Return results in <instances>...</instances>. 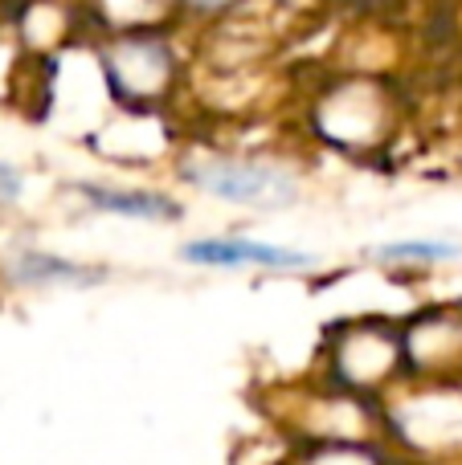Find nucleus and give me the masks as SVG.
<instances>
[{"label":"nucleus","mask_w":462,"mask_h":465,"mask_svg":"<svg viewBox=\"0 0 462 465\" xmlns=\"http://www.w3.org/2000/svg\"><path fill=\"white\" fill-rule=\"evenodd\" d=\"M74 201H82L98 217L139 221V225H176L185 221V204L160 188H136V184H106V180H74L65 184Z\"/></svg>","instance_id":"obj_8"},{"label":"nucleus","mask_w":462,"mask_h":465,"mask_svg":"<svg viewBox=\"0 0 462 465\" xmlns=\"http://www.w3.org/2000/svg\"><path fill=\"white\" fill-rule=\"evenodd\" d=\"M176 180L209 201L246 213H283L303 201V176L275 155L205 147V152L180 155Z\"/></svg>","instance_id":"obj_2"},{"label":"nucleus","mask_w":462,"mask_h":465,"mask_svg":"<svg viewBox=\"0 0 462 465\" xmlns=\"http://www.w3.org/2000/svg\"><path fill=\"white\" fill-rule=\"evenodd\" d=\"M78 8H82V25H86L95 37H103V33L176 25L168 0H78Z\"/></svg>","instance_id":"obj_10"},{"label":"nucleus","mask_w":462,"mask_h":465,"mask_svg":"<svg viewBox=\"0 0 462 465\" xmlns=\"http://www.w3.org/2000/svg\"><path fill=\"white\" fill-rule=\"evenodd\" d=\"M401 371L409 384H450L462 371V319L442 306L401 327Z\"/></svg>","instance_id":"obj_6"},{"label":"nucleus","mask_w":462,"mask_h":465,"mask_svg":"<svg viewBox=\"0 0 462 465\" xmlns=\"http://www.w3.org/2000/svg\"><path fill=\"white\" fill-rule=\"evenodd\" d=\"M381 425L406 450L442 458L462 450V388L450 384H414V392L389 401L381 412Z\"/></svg>","instance_id":"obj_4"},{"label":"nucleus","mask_w":462,"mask_h":465,"mask_svg":"<svg viewBox=\"0 0 462 465\" xmlns=\"http://www.w3.org/2000/svg\"><path fill=\"white\" fill-rule=\"evenodd\" d=\"M286 465H385L373 441H307Z\"/></svg>","instance_id":"obj_12"},{"label":"nucleus","mask_w":462,"mask_h":465,"mask_svg":"<svg viewBox=\"0 0 462 465\" xmlns=\"http://www.w3.org/2000/svg\"><path fill=\"white\" fill-rule=\"evenodd\" d=\"M180 262L201 265V270H266V273H307L319 270V257L307 249L275 245L258 237H193L180 245Z\"/></svg>","instance_id":"obj_7"},{"label":"nucleus","mask_w":462,"mask_h":465,"mask_svg":"<svg viewBox=\"0 0 462 465\" xmlns=\"http://www.w3.org/2000/svg\"><path fill=\"white\" fill-rule=\"evenodd\" d=\"M25 196H29V172L13 160H0V217L21 209Z\"/></svg>","instance_id":"obj_14"},{"label":"nucleus","mask_w":462,"mask_h":465,"mask_svg":"<svg viewBox=\"0 0 462 465\" xmlns=\"http://www.w3.org/2000/svg\"><path fill=\"white\" fill-rule=\"evenodd\" d=\"M458 253H462L458 241L414 237V241H385V245H373V249H368V262L409 270V265H442V262H455Z\"/></svg>","instance_id":"obj_11"},{"label":"nucleus","mask_w":462,"mask_h":465,"mask_svg":"<svg viewBox=\"0 0 462 465\" xmlns=\"http://www.w3.org/2000/svg\"><path fill=\"white\" fill-rule=\"evenodd\" d=\"M176 29L180 25H156L95 37L103 90L123 114H164L185 90L188 54Z\"/></svg>","instance_id":"obj_1"},{"label":"nucleus","mask_w":462,"mask_h":465,"mask_svg":"<svg viewBox=\"0 0 462 465\" xmlns=\"http://www.w3.org/2000/svg\"><path fill=\"white\" fill-rule=\"evenodd\" d=\"M111 278L106 265H90L78 257L54 253V249H37L25 245L0 262V282L13 290H90L103 286Z\"/></svg>","instance_id":"obj_9"},{"label":"nucleus","mask_w":462,"mask_h":465,"mask_svg":"<svg viewBox=\"0 0 462 465\" xmlns=\"http://www.w3.org/2000/svg\"><path fill=\"white\" fill-rule=\"evenodd\" d=\"M172 21H201V25H229L237 16H246L250 8H258V0H168Z\"/></svg>","instance_id":"obj_13"},{"label":"nucleus","mask_w":462,"mask_h":465,"mask_svg":"<svg viewBox=\"0 0 462 465\" xmlns=\"http://www.w3.org/2000/svg\"><path fill=\"white\" fill-rule=\"evenodd\" d=\"M324 368L332 388L377 404L397 380H406V371H401V327L393 319H381V314L340 322V327L327 331Z\"/></svg>","instance_id":"obj_3"},{"label":"nucleus","mask_w":462,"mask_h":465,"mask_svg":"<svg viewBox=\"0 0 462 465\" xmlns=\"http://www.w3.org/2000/svg\"><path fill=\"white\" fill-rule=\"evenodd\" d=\"M311 131L344 152H373L385 135V90L377 78H340L311 103Z\"/></svg>","instance_id":"obj_5"}]
</instances>
